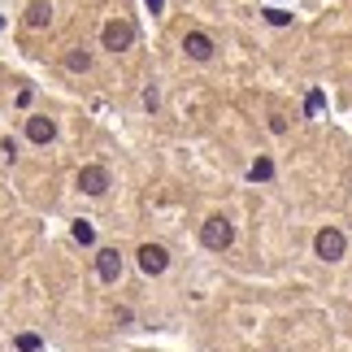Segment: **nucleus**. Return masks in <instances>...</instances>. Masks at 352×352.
Here are the masks:
<instances>
[{"instance_id":"f257e3e1","label":"nucleus","mask_w":352,"mask_h":352,"mask_svg":"<svg viewBox=\"0 0 352 352\" xmlns=\"http://www.w3.org/2000/svg\"><path fill=\"white\" fill-rule=\"evenodd\" d=\"M231 239H235V226L231 218H222V213H213V218H205V226H200V243L213 252H222V248H231Z\"/></svg>"},{"instance_id":"f03ea898","label":"nucleus","mask_w":352,"mask_h":352,"mask_svg":"<svg viewBox=\"0 0 352 352\" xmlns=\"http://www.w3.org/2000/svg\"><path fill=\"white\" fill-rule=\"evenodd\" d=\"M314 252L322 256V261H340V256L348 252V239H344V231H335V226H322V231H318V239H314Z\"/></svg>"},{"instance_id":"7ed1b4c3","label":"nucleus","mask_w":352,"mask_h":352,"mask_svg":"<svg viewBox=\"0 0 352 352\" xmlns=\"http://www.w3.org/2000/svg\"><path fill=\"white\" fill-rule=\"evenodd\" d=\"M100 44L109 48V52L131 48V44H135V22H104V31H100Z\"/></svg>"},{"instance_id":"20e7f679","label":"nucleus","mask_w":352,"mask_h":352,"mask_svg":"<svg viewBox=\"0 0 352 352\" xmlns=\"http://www.w3.org/2000/svg\"><path fill=\"white\" fill-rule=\"evenodd\" d=\"M135 256H140V270H144L148 278L166 274V265H170V252L161 248V243H140V252H135Z\"/></svg>"},{"instance_id":"39448f33","label":"nucleus","mask_w":352,"mask_h":352,"mask_svg":"<svg viewBox=\"0 0 352 352\" xmlns=\"http://www.w3.org/2000/svg\"><path fill=\"white\" fill-rule=\"evenodd\" d=\"M78 192L83 196H104L109 192V170L104 166H83L78 170Z\"/></svg>"},{"instance_id":"423d86ee","label":"nucleus","mask_w":352,"mask_h":352,"mask_svg":"<svg viewBox=\"0 0 352 352\" xmlns=\"http://www.w3.org/2000/svg\"><path fill=\"white\" fill-rule=\"evenodd\" d=\"M183 52H187L192 61H209V57H213V39H209L205 31H187V35H183Z\"/></svg>"},{"instance_id":"0eeeda50","label":"nucleus","mask_w":352,"mask_h":352,"mask_svg":"<svg viewBox=\"0 0 352 352\" xmlns=\"http://www.w3.org/2000/svg\"><path fill=\"white\" fill-rule=\"evenodd\" d=\"M96 274H100L104 283H118V278H122V252H118V248H100V252H96Z\"/></svg>"},{"instance_id":"6e6552de","label":"nucleus","mask_w":352,"mask_h":352,"mask_svg":"<svg viewBox=\"0 0 352 352\" xmlns=\"http://www.w3.org/2000/svg\"><path fill=\"white\" fill-rule=\"evenodd\" d=\"M52 135H57V122L52 118H26V140L31 144H52Z\"/></svg>"},{"instance_id":"1a4fd4ad","label":"nucleus","mask_w":352,"mask_h":352,"mask_svg":"<svg viewBox=\"0 0 352 352\" xmlns=\"http://www.w3.org/2000/svg\"><path fill=\"white\" fill-rule=\"evenodd\" d=\"M48 22H52V5H48V0H31V9H26V26L39 31V26H48Z\"/></svg>"},{"instance_id":"9d476101","label":"nucleus","mask_w":352,"mask_h":352,"mask_svg":"<svg viewBox=\"0 0 352 352\" xmlns=\"http://www.w3.org/2000/svg\"><path fill=\"white\" fill-rule=\"evenodd\" d=\"M248 179L252 183H270V179H274V161H270V157H256L252 166H248Z\"/></svg>"},{"instance_id":"9b49d317","label":"nucleus","mask_w":352,"mask_h":352,"mask_svg":"<svg viewBox=\"0 0 352 352\" xmlns=\"http://www.w3.org/2000/svg\"><path fill=\"white\" fill-rule=\"evenodd\" d=\"M70 235H74L78 243H83V248H87V243H91V239H96V231H91V222H87V218H78V222L70 226Z\"/></svg>"},{"instance_id":"f8f14e48","label":"nucleus","mask_w":352,"mask_h":352,"mask_svg":"<svg viewBox=\"0 0 352 352\" xmlns=\"http://www.w3.org/2000/svg\"><path fill=\"white\" fill-rule=\"evenodd\" d=\"M13 344H18V352H39V335H18Z\"/></svg>"},{"instance_id":"ddd939ff","label":"nucleus","mask_w":352,"mask_h":352,"mask_svg":"<svg viewBox=\"0 0 352 352\" xmlns=\"http://www.w3.org/2000/svg\"><path fill=\"white\" fill-rule=\"evenodd\" d=\"M65 65H70V70H87L91 57H87V52H70V57H65Z\"/></svg>"},{"instance_id":"4468645a","label":"nucleus","mask_w":352,"mask_h":352,"mask_svg":"<svg viewBox=\"0 0 352 352\" xmlns=\"http://www.w3.org/2000/svg\"><path fill=\"white\" fill-rule=\"evenodd\" d=\"M322 104H327V96H322V91H309V100H305V113H322Z\"/></svg>"},{"instance_id":"2eb2a0df","label":"nucleus","mask_w":352,"mask_h":352,"mask_svg":"<svg viewBox=\"0 0 352 352\" xmlns=\"http://www.w3.org/2000/svg\"><path fill=\"white\" fill-rule=\"evenodd\" d=\"M265 22H270V26H287V22H292V13H283V9H265Z\"/></svg>"},{"instance_id":"dca6fc26","label":"nucleus","mask_w":352,"mask_h":352,"mask_svg":"<svg viewBox=\"0 0 352 352\" xmlns=\"http://www.w3.org/2000/svg\"><path fill=\"white\" fill-rule=\"evenodd\" d=\"M144 104H148V109H157V104H161V96H157V87H148V91H144Z\"/></svg>"}]
</instances>
